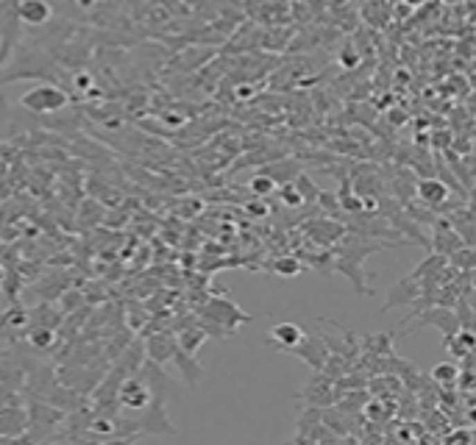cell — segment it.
I'll use <instances>...</instances> for the list:
<instances>
[{
    "instance_id": "obj_1",
    "label": "cell",
    "mask_w": 476,
    "mask_h": 445,
    "mask_svg": "<svg viewBox=\"0 0 476 445\" xmlns=\"http://www.w3.org/2000/svg\"><path fill=\"white\" fill-rule=\"evenodd\" d=\"M70 103V95L53 84H40V87H31L28 92H23L20 98V106L28 109V112H37V114H51V112H62L65 106Z\"/></svg>"
},
{
    "instance_id": "obj_7",
    "label": "cell",
    "mask_w": 476,
    "mask_h": 445,
    "mask_svg": "<svg viewBox=\"0 0 476 445\" xmlns=\"http://www.w3.org/2000/svg\"><path fill=\"white\" fill-rule=\"evenodd\" d=\"M465 243H462V237L457 234V229H451L445 220H437L434 222V240H432V248H434V254H440V256H451L457 248H462Z\"/></svg>"
},
{
    "instance_id": "obj_3",
    "label": "cell",
    "mask_w": 476,
    "mask_h": 445,
    "mask_svg": "<svg viewBox=\"0 0 476 445\" xmlns=\"http://www.w3.org/2000/svg\"><path fill=\"white\" fill-rule=\"evenodd\" d=\"M301 234H307L315 248H332V245H337L343 240L346 226H343V222H334L332 217H326V220H307L301 226Z\"/></svg>"
},
{
    "instance_id": "obj_9",
    "label": "cell",
    "mask_w": 476,
    "mask_h": 445,
    "mask_svg": "<svg viewBox=\"0 0 476 445\" xmlns=\"http://www.w3.org/2000/svg\"><path fill=\"white\" fill-rule=\"evenodd\" d=\"M304 334H307V331H304L301 326H296V323H276V326L271 329L268 342H273V345H279V348L290 351V348H296V345L301 342V337H304Z\"/></svg>"
},
{
    "instance_id": "obj_23",
    "label": "cell",
    "mask_w": 476,
    "mask_h": 445,
    "mask_svg": "<svg viewBox=\"0 0 476 445\" xmlns=\"http://www.w3.org/2000/svg\"><path fill=\"white\" fill-rule=\"evenodd\" d=\"M254 95H257L254 84H240V87H237V92H234V98H240V101H251Z\"/></svg>"
},
{
    "instance_id": "obj_10",
    "label": "cell",
    "mask_w": 476,
    "mask_h": 445,
    "mask_svg": "<svg viewBox=\"0 0 476 445\" xmlns=\"http://www.w3.org/2000/svg\"><path fill=\"white\" fill-rule=\"evenodd\" d=\"M443 345L451 351L454 359H465L468 354H473L476 348V337H473V329H457L451 337L443 340Z\"/></svg>"
},
{
    "instance_id": "obj_22",
    "label": "cell",
    "mask_w": 476,
    "mask_h": 445,
    "mask_svg": "<svg viewBox=\"0 0 476 445\" xmlns=\"http://www.w3.org/2000/svg\"><path fill=\"white\" fill-rule=\"evenodd\" d=\"M340 64L348 67V70H351V67H359V51H354V48L348 45V48L340 53Z\"/></svg>"
},
{
    "instance_id": "obj_13",
    "label": "cell",
    "mask_w": 476,
    "mask_h": 445,
    "mask_svg": "<svg viewBox=\"0 0 476 445\" xmlns=\"http://www.w3.org/2000/svg\"><path fill=\"white\" fill-rule=\"evenodd\" d=\"M26 334H28L31 348H37V351H51V348L56 345V331H53L51 326H37V323H31V329H28Z\"/></svg>"
},
{
    "instance_id": "obj_8",
    "label": "cell",
    "mask_w": 476,
    "mask_h": 445,
    "mask_svg": "<svg viewBox=\"0 0 476 445\" xmlns=\"http://www.w3.org/2000/svg\"><path fill=\"white\" fill-rule=\"evenodd\" d=\"M26 426H28V415L17 403H12V409H0V437L20 439Z\"/></svg>"
},
{
    "instance_id": "obj_12",
    "label": "cell",
    "mask_w": 476,
    "mask_h": 445,
    "mask_svg": "<svg viewBox=\"0 0 476 445\" xmlns=\"http://www.w3.org/2000/svg\"><path fill=\"white\" fill-rule=\"evenodd\" d=\"M176 348H178V345H176V340H170V337L159 334V337H151V342H148V356H151V362L162 365V362H170V359H173Z\"/></svg>"
},
{
    "instance_id": "obj_25",
    "label": "cell",
    "mask_w": 476,
    "mask_h": 445,
    "mask_svg": "<svg viewBox=\"0 0 476 445\" xmlns=\"http://www.w3.org/2000/svg\"><path fill=\"white\" fill-rule=\"evenodd\" d=\"M454 139H451V134L448 131H437L434 137H432V145H437V148H448Z\"/></svg>"
},
{
    "instance_id": "obj_17",
    "label": "cell",
    "mask_w": 476,
    "mask_h": 445,
    "mask_svg": "<svg viewBox=\"0 0 476 445\" xmlns=\"http://www.w3.org/2000/svg\"><path fill=\"white\" fill-rule=\"evenodd\" d=\"M248 189L257 195V198H271L273 192H276V181L271 178V175H265V173H257L254 178H251V184H248Z\"/></svg>"
},
{
    "instance_id": "obj_27",
    "label": "cell",
    "mask_w": 476,
    "mask_h": 445,
    "mask_svg": "<svg viewBox=\"0 0 476 445\" xmlns=\"http://www.w3.org/2000/svg\"><path fill=\"white\" fill-rule=\"evenodd\" d=\"M3 279H6V268H3V265H0V281H3Z\"/></svg>"
},
{
    "instance_id": "obj_11",
    "label": "cell",
    "mask_w": 476,
    "mask_h": 445,
    "mask_svg": "<svg viewBox=\"0 0 476 445\" xmlns=\"http://www.w3.org/2000/svg\"><path fill=\"white\" fill-rule=\"evenodd\" d=\"M457 376H459V365L457 362H437L429 373V381L440 390H457Z\"/></svg>"
},
{
    "instance_id": "obj_15",
    "label": "cell",
    "mask_w": 476,
    "mask_h": 445,
    "mask_svg": "<svg viewBox=\"0 0 476 445\" xmlns=\"http://www.w3.org/2000/svg\"><path fill=\"white\" fill-rule=\"evenodd\" d=\"M271 270L276 276H282V279H293V276H298L304 270V262H301V256H276L271 262Z\"/></svg>"
},
{
    "instance_id": "obj_20",
    "label": "cell",
    "mask_w": 476,
    "mask_h": 445,
    "mask_svg": "<svg viewBox=\"0 0 476 445\" xmlns=\"http://www.w3.org/2000/svg\"><path fill=\"white\" fill-rule=\"evenodd\" d=\"M443 442H445V445H454V442H465V445H470V442H473V431H470V426H465V428H454V431L443 434Z\"/></svg>"
},
{
    "instance_id": "obj_26",
    "label": "cell",
    "mask_w": 476,
    "mask_h": 445,
    "mask_svg": "<svg viewBox=\"0 0 476 445\" xmlns=\"http://www.w3.org/2000/svg\"><path fill=\"white\" fill-rule=\"evenodd\" d=\"M404 3H407V6L412 9V6H420V3H423V0H404Z\"/></svg>"
},
{
    "instance_id": "obj_6",
    "label": "cell",
    "mask_w": 476,
    "mask_h": 445,
    "mask_svg": "<svg viewBox=\"0 0 476 445\" xmlns=\"http://www.w3.org/2000/svg\"><path fill=\"white\" fill-rule=\"evenodd\" d=\"M17 17L26 26H45L53 17V9L48 0H20L17 3Z\"/></svg>"
},
{
    "instance_id": "obj_18",
    "label": "cell",
    "mask_w": 476,
    "mask_h": 445,
    "mask_svg": "<svg viewBox=\"0 0 476 445\" xmlns=\"http://www.w3.org/2000/svg\"><path fill=\"white\" fill-rule=\"evenodd\" d=\"M279 198H282V203H284V206H290V209H301V206H304V198H301V192L296 189V184H293V181L279 184Z\"/></svg>"
},
{
    "instance_id": "obj_4",
    "label": "cell",
    "mask_w": 476,
    "mask_h": 445,
    "mask_svg": "<svg viewBox=\"0 0 476 445\" xmlns=\"http://www.w3.org/2000/svg\"><path fill=\"white\" fill-rule=\"evenodd\" d=\"M448 184L443 181V178H434V175H423L420 181H415V195L420 198V203L423 206H429V209H440V206H445V200H448Z\"/></svg>"
},
{
    "instance_id": "obj_14",
    "label": "cell",
    "mask_w": 476,
    "mask_h": 445,
    "mask_svg": "<svg viewBox=\"0 0 476 445\" xmlns=\"http://www.w3.org/2000/svg\"><path fill=\"white\" fill-rule=\"evenodd\" d=\"M260 173H265V175H271V178L276 181V186H279V184H287V181H293V178L298 175V167H296V162H290V159H284V162H279V164H271V167H262Z\"/></svg>"
},
{
    "instance_id": "obj_19",
    "label": "cell",
    "mask_w": 476,
    "mask_h": 445,
    "mask_svg": "<svg viewBox=\"0 0 476 445\" xmlns=\"http://www.w3.org/2000/svg\"><path fill=\"white\" fill-rule=\"evenodd\" d=\"M293 184H296V189L301 192L304 203H312V200L318 198V192H321V189L312 184V178H307V175H296V178H293Z\"/></svg>"
},
{
    "instance_id": "obj_16",
    "label": "cell",
    "mask_w": 476,
    "mask_h": 445,
    "mask_svg": "<svg viewBox=\"0 0 476 445\" xmlns=\"http://www.w3.org/2000/svg\"><path fill=\"white\" fill-rule=\"evenodd\" d=\"M209 334L203 331V329H192V331H184V334H178V348L184 351V354H189V356H195L198 354V345L206 340Z\"/></svg>"
},
{
    "instance_id": "obj_5",
    "label": "cell",
    "mask_w": 476,
    "mask_h": 445,
    "mask_svg": "<svg viewBox=\"0 0 476 445\" xmlns=\"http://www.w3.org/2000/svg\"><path fill=\"white\" fill-rule=\"evenodd\" d=\"M290 354H293V356H301L312 370H321L323 362H326V356H329V348H326V342H323L321 337L304 334L301 342H298L296 348H290Z\"/></svg>"
},
{
    "instance_id": "obj_24",
    "label": "cell",
    "mask_w": 476,
    "mask_h": 445,
    "mask_svg": "<svg viewBox=\"0 0 476 445\" xmlns=\"http://www.w3.org/2000/svg\"><path fill=\"white\" fill-rule=\"evenodd\" d=\"M246 211H248V214H254V217H265L271 209H268L262 200H254V203H248V206H246Z\"/></svg>"
},
{
    "instance_id": "obj_2",
    "label": "cell",
    "mask_w": 476,
    "mask_h": 445,
    "mask_svg": "<svg viewBox=\"0 0 476 445\" xmlns=\"http://www.w3.org/2000/svg\"><path fill=\"white\" fill-rule=\"evenodd\" d=\"M298 401H304L307 406H332L337 401V390H334V381L323 373V370H315V376L309 378V384L296 395Z\"/></svg>"
},
{
    "instance_id": "obj_21",
    "label": "cell",
    "mask_w": 476,
    "mask_h": 445,
    "mask_svg": "<svg viewBox=\"0 0 476 445\" xmlns=\"http://www.w3.org/2000/svg\"><path fill=\"white\" fill-rule=\"evenodd\" d=\"M73 87H76L78 92H84V95H87L95 84H92V76H90L87 70H81V73H76V76H73Z\"/></svg>"
}]
</instances>
